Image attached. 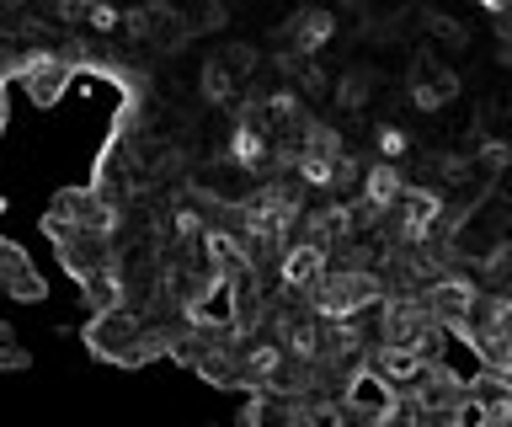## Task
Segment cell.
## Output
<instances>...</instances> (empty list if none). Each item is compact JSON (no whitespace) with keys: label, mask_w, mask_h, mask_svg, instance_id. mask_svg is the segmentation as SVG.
Wrapping results in <instances>:
<instances>
[{"label":"cell","mask_w":512,"mask_h":427,"mask_svg":"<svg viewBox=\"0 0 512 427\" xmlns=\"http://www.w3.org/2000/svg\"><path fill=\"white\" fill-rule=\"evenodd\" d=\"M80 342H86V353H96L102 363H144L155 353H166L171 331L150 326V315H139L134 305H112V310H96L86 331H80Z\"/></svg>","instance_id":"obj_1"},{"label":"cell","mask_w":512,"mask_h":427,"mask_svg":"<svg viewBox=\"0 0 512 427\" xmlns=\"http://www.w3.org/2000/svg\"><path fill=\"white\" fill-rule=\"evenodd\" d=\"M304 294H310L315 321H358L368 305L384 299V283H379V273H347V267H336V273H320V283Z\"/></svg>","instance_id":"obj_2"},{"label":"cell","mask_w":512,"mask_h":427,"mask_svg":"<svg viewBox=\"0 0 512 427\" xmlns=\"http://www.w3.org/2000/svg\"><path fill=\"white\" fill-rule=\"evenodd\" d=\"M43 230L59 235V230H86V235H112L118 230V209L96 193V187H64V193L48 203L43 214Z\"/></svg>","instance_id":"obj_3"},{"label":"cell","mask_w":512,"mask_h":427,"mask_svg":"<svg viewBox=\"0 0 512 427\" xmlns=\"http://www.w3.org/2000/svg\"><path fill=\"white\" fill-rule=\"evenodd\" d=\"M123 33L134 43H150V49H182L192 38V17L171 0H139L134 11H123Z\"/></svg>","instance_id":"obj_4"},{"label":"cell","mask_w":512,"mask_h":427,"mask_svg":"<svg viewBox=\"0 0 512 427\" xmlns=\"http://www.w3.org/2000/svg\"><path fill=\"white\" fill-rule=\"evenodd\" d=\"M11 81L16 86H27V97L48 107V102H59V91L75 81V59L70 54H59V49H27L22 59H16V70H11Z\"/></svg>","instance_id":"obj_5"},{"label":"cell","mask_w":512,"mask_h":427,"mask_svg":"<svg viewBox=\"0 0 512 427\" xmlns=\"http://www.w3.org/2000/svg\"><path fill=\"white\" fill-rule=\"evenodd\" d=\"M454 97H459V75L448 70L432 49H416L411 65H406V102L416 107V113H443Z\"/></svg>","instance_id":"obj_6"},{"label":"cell","mask_w":512,"mask_h":427,"mask_svg":"<svg viewBox=\"0 0 512 427\" xmlns=\"http://www.w3.org/2000/svg\"><path fill=\"white\" fill-rule=\"evenodd\" d=\"M422 305H427V315L438 321L443 331H470L475 326V305H480V289L470 278H454V273H443V278H432L427 283V294H422Z\"/></svg>","instance_id":"obj_7"},{"label":"cell","mask_w":512,"mask_h":427,"mask_svg":"<svg viewBox=\"0 0 512 427\" xmlns=\"http://www.w3.org/2000/svg\"><path fill=\"white\" fill-rule=\"evenodd\" d=\"M342 406H347V411H363V417H374L379 427H390L395 406H400V390H395L384 374H374V369L363 363V369H352V374H347V385H342Z\"/></svg>","instance_id":"obj_8"},{"label":"cell","mask_w":512,"mask_h":427,"mask_svg":"<svg viewBox=\"0 0 512 427\" xmlns=\"http://www.w3.org/2000/svg\"><path fill=\"white\" fill-rule=\"evenodd\" d=\"M278 38H283L299 59H310V54H320V49L336 38V11H326V6H299L294 17L278 27Z\"/></svg>","instance_id":"obj_9"},{"label":"cell","mask_w":512,"mask_h":427,"mask_svg":"<svg viewBox=\"0 0 512 427\" xmlns=\"http://www.w3.org/2000/svg\"><path fill=\"white\" fill-rule=\"evenodd\" d=\"M320 273H326V246H315V241H288V246H283V257H278L283 294H304V289H315Z\"/></svg>","instance_id":"obj_10"},{"label":"cell","mask_w":512,"mask_h":427,"mask_svg":"<svg viewBox=\"0 0 512 427\" xmlns=\"http://www.w3.org/2000/svg\"><path fill=\"white\" fill-rule=\"evenodd\" d=\"M0 294L6 299H48V283H43V273L32 267V257L27 251H16L11 241H0Z\"/></svg>","instance_id":"obj_11"},{"label":"cell","mask_w":512,"mask_h":427,"mask_svg":"<svg viewBox=\"0 0 512 427\" xmlns=\"http://www.w3.org/2000/svg\"><path fill=\"white\" fill-rule=\"evenodd\" d=\"M299 422H304V401L278 390H256L246 411H240V427H299Z\"/></svg>","instance_id":"obj_12"},{"label":"cell","mask_w":512,"mask_h":427,"mask_svg":"<svg viewBox=\"0 0 512 427\" xmlns=\"http://www.w3.org/2000/svg\"><path fill=\"white\" fill-rule=\"evenodd\" d=\"M400 193H406V171H400L395 161H374L363 166V203H374L379 214H390Z\"/></svg>","instance_id":"obj_13"},{"label":"cell","mask_w":512,"mask_h":427,"mask_svg":"<svg viewBox=\"0 0 512 427\" xmlns=\"http://www.w3.org/2000/svg\"><path fill=\"white\" fill-rule=\"evenodd\" d=\"M267 150H272V139L256 123H235L230 129V166H240L251 182H256V171H267Z\"/></svg>","instance_id":"obj_14"},{"label":"cell","mask_w":512,"mask_h":427,"mask_svg":"<svg viewBox=\"0 0 512 427\" xmlns=\"http://www.w3.org/2000/svg\"><path fill=\"white\" fill-rule=\"evenodd\" d=\"M374 86H379L374 65H347L336 75V102H342L347 113H358V107H368V97H374Z\"/></svg>","instance_id":"obj_15"},{"label":"cell","mask_w":512,"mask_h":427,"mask_svg":"<svg viewBox=\"0 0 512 427\" xmlns=\"http://www.w3.org/2000/svg\"><path fill=\"white\" fill-rule=\"evenodd\" d=\"M198 86H203V102H214V107H230V102H235V86H240V81H235V75L219 65L214 54H208L203 65H198Z\"/></svg>","instance_id":"obj_16"},{"label":"cell","mask_w":512,"mask_h":427,"mask_svg":"<svg viewBox=\"0 0 512 427\" xmlns=\"http://www.w3.org/2000/svg\"><path fill=\"white\" fill-rule=\"evenodd\" d=\"M214 59H219V65L235 75L240 86H246L251 75L262 70V49H256V43H219V49H214Z\"/></svg>","instance_id":"obj_17"},{"label":"cell","mask_w":512,"mask_h":427,"mask_svg":"<svg viewBox=\"0 0 512 427\" xmlns=\"http://www.w3.org/2000/svg\"><path fill=\"white\" fill-rule=\"evenodd\" d=\"M475 326H486V331H502V337H512V289H502V294H480V305H475Z\"/></svg>","instance_id":"obj_18"},{"label":"cell","mask_w":512,"mask_h":427,"mask_svg":"<svg viewBox=\"0 0 512 427\" xmlns=\"http://www.w3.org/2000/svg\"><path fill=\"white\" fill-rule=\"evenodd\" d=\"M443 422L448 427H491V401H486V395H475V390H464L459 401L443 411Z\"/></svg>","instance_id":"obj_19"},{"label":"cell","mask_w":512,"mask_h":427,"mask_svg":"<svg viewBox=\"0 0 512 427\" xmlns=\"http://www.w3.org/2000/svg\"><path fill=\"white\" fill-rule=\"evenodd\" d=\"M432 171H438L443 187H464L475 177V161H470V150H432Z\"/></svg>","instance_id":"obj_20"},{"label":"cell","mask_w":512,"mask_h":427,"mask_svg":"<svg viewBox=\"0 0 512 427\" xmlns=\"http://www.w3.org/2000/svg\"><path fill=\"white\" fill-rule=\"evenodd\" d=\"M422 27H427V38L443 43V49H470V27L454 22L448 11H422Z\"/></svg>","instance_id":"obj_21"},{"label":"cell","mask_w":512,"mask_h":427,"mask_svg":"<svg viewBox=\"0 0 512 427\" xmlns=\"http://www.w3.org/2000/svg\"><path fill=\"white\" fill-rule=\"evenodd\" d=\"M475 267H480L491 283H512V235H507V241H491V246L475 257Z\"/></svg>","instance_id":"obj_22"},{"label":"cell","mask_w":512,"mask_h":427,"mask_svg":"<svg viewBox=\"0 0 512 427\" xmlns=\"http://www.w3.org/2000/svg\"><path fill=\"white\" fill-rule=\"evenodd\" d=\"M374 150L384 155V161H400V155L411 150V134L400 129V123H379V129H374Z\"/></svg>","instance_id":"obj_23"},{"label":"cell","mask_w":512,"mask_h":427,"mask_svg":"<svg viewBox=\"0 0 512 427\" xmlns=\"http://www.w3.org/2000/svg\"><path fill=\"white\" fill-rule=\"evenodd\" d=\"M299 427H342V401H304Z\"/></svg>","instance_id":"obj_24"},{"label":"cell","mask_w":512,"mask_h":427,"mask_svg":"<svg viewBox=\"0 0 512 427\" xmlns=\"http://www.w3.org/2000/svg\"><path fill=\"white\" fill-rule=\"evenodd\" d=\"M86 27H91V33H118V27H123V11H118V6H107V0H91Z\"/></svg>","instance_id":"obj_25"},{"label":"cell","mask_w":512,"mask_h":427,"mask_svg":"<svg viewBox=\"0 0 512 427\" xmlns=\"http://www.w3.org/2000/svg\"><path fill=\"white\" fill-rule=\"evenodd\" d=\"M32 369V353L22 342H0V374H27Z\"/></svg>","instance_id":"obj_26"},{"label":"cell","mask_w":512,"mask_h":427,"mask_svg":"<svg viewBox=\"0 0 512 427\" xmlns=\"http://www.w3.org/2000/svg\"><path fill=\"white\" fill-rule=\"evenodd\" d=\"M326 81H331V75L320 70V65H299V91H304V97H320V91H326Z\"/></svg>","instance_id":"obj_27"},{"label":"cell","mask_w":512,"mask_h":427,"mask_svg":"<svg viewBox=\"0 0 512 427\" xmlns=\"http://www.w3.org/2000/svg\"><path fill=\"white\" fill-rule=\"evenodd\" d=\"M496 65H502V70H512V43H502V49H496Z\"/></svg>","instance_id":"obj_28"},{"label":"cell","mask_w":512,"mask_h":427,"mask_svg":"<svg viewBox=\"0 0 512 427\" xmlns=\"http://www.w3.org/2000/svg\"><path fill=\"white\" fill-rule=\"evenodd\" d=\"M475 6H480V11H486V17H496V11H502V6H507V0H475Z\"/></svg>","instance_id":"obj_29"}]
</instances>
